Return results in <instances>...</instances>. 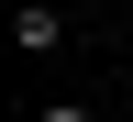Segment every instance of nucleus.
Returning <instances> with one entry per match:
<instances>
[{
    "instance_id": "f257e3e1",
    "label": "nucleus",
    "mask_w": 133,
    "mask_h": 122,
    "mask_svg": "<svg viewBox=\"0 0 133 122\" xmlns=\"http://www.w3.org/2000/svg\"><path fill=\"white\" fill-rule=\"evenodd\" d=\"M11 33H22V56H56L66 44V11H11Z\"/></svg>"
},
{
    "instance_id": "f03ea898",
    "label": "nucleus",
    "mask_w": 133,
    "mask_h": 122,
    "mask_svg": "<svg viewBox=\"0 0 133 122\" xmlns=\"http://www.w3.org/2000/svg\"><path fill=\"white\" fill-rule=\"evenodd\" d=\"M33 122H100V111H89V100H44Z\"/></svg>"
}]
</instances>
